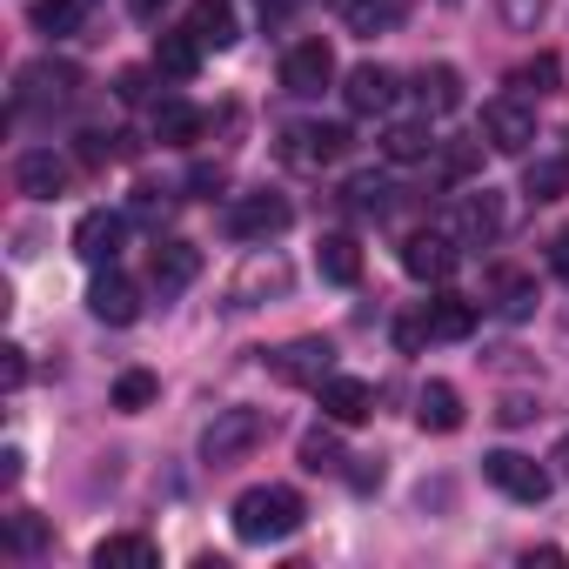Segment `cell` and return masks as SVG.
Wrapping results in <instances>:
<instances>
[{"label":"cell","mask_w":569,"mask_h":569,"mask_svg":"<svg viewBox=\"0 0 569 569\" xmlns=\"http://www.w3.org/2000/svg\"><path fill=\"white\" fill-rule=\"evenodd\" d=\"M342 21L349 34H389L402 21V0H342Z\"/></svg>","instance_id":"cell-28"},{"label":"cell","mask_w":569,"mask_h":569,"mask_svg":"<svg viewBox=\"0 0 569 569\" xmlns=\"http://www.w3.org/2000/svg\"><path fill=\"white\" fill-rule=\"evenodd\" d=\"M121 101H148V74H141V68L121 74Z\"/></svg>","instance_id":"cell-41"},{"label":"cell","mask_w":569,"mask_h":569,"mask_svg":"<svg viewBox=\"0 0 569 569\" xmlns=\"http://www.w3.org/2000/svg\"><path fill=\"white\" fill-rule=\"evenodd\" d=\"M154 68H161L168 81H194V68H201V41H194L188 28L161 34V48H154Z\"/></svg>","instance_id":"cell-25"},{"label":"cell","mask_w":569,"mask_h":569,"mask_svg":"<svg viewBox=\"0 0 569 569\" xmlns=\"http://www.w3.org/2000/svg\"><path fill=\"white\" fill-rule=\"evenodd\" d=\"M482 476H489L509 502H542V496H549V469H542L536 456H516V449L482 456Z\"/></svg>","instance_id":"cell-6"},{"label":"cell","mask_w":569,"mask_h":569,"mask_svg":"<svg viewBox=\"0 0 569 569\" xmlns=\"http://www.w3.org/2000/svg\"><path fill=\"white\" fill-rule=\"evenodd\" d=\"M396 342H402V349H422V342H429V322H422V316H416V322H402V329H396Z\"/></svg>","instance_id":"cell-42"},{"label":"cell","mask_w":569,"mask_h":569,"mask_svg":"<svg viewBox=\"0 0 569 569\" xmlns=\"http://www.w3.org/2000/svg\"><path fill=\"white\" fill-rule=\"evenodd\" d=\"M281 289H289V261H281V254H254L241 268V281H234V302L248 309L254 296H281Z\"/></svg>","instance_id":"cell-20"},{"label":"cell","mask_w":569,"mask_h":569,"mask_svg":"<svg viewBox=\"0 0 569 569\" xmlns=\"http://www.w3.org/2000/svg\"><path fill=\"white\" fill-rule=\"evenodd\" d=\"M121 234H128V221H121V214H108V208H88V214L74 221V254H81V261H94V268H114V254H121Z\"/></svg>","instance_id":"cell-13"},{"label":"cell","mask_w":569,"mask_h":569,"mask_svg":"<svg viewBox=\"0 0 569 569\" xmlns=\"http://www.w3.org/2000/svg\"><path fill=\"white\" fill-rule=\"evenodd\" d=\"M88 309H94V322H108V329H128V322H141V289L128 274H94V289H88Z\"/></svg>","instance_id":"cell-12"},{"label":"cell","mask_w":569,"mask_h":569,"mask_svg":"<svg viewBox=\"0 0 569 569\" xmlns=\"http://www.w3.org/2000/svg\"><path fill=\"white\" fill-rule=\"evenodd\" d=\"M88 14V0H34V28L41 34H74Z\"/></svg>","instance_id":"cell-32"},{"label":"cell","mask_w":569,"mask_h":569,"mask_svg":"<svg viewBox=\"0 0 569 569\" xmlns=\"http://www.w3.org/2000/svg\"><path fill=\"white\" fill-rule=\"evenodd\" d=\"M316 396H322V416H329L336 429H356V422H369V409H376V389H369L362 376H329Z\"/></svg>","instance_id":"cell-14"},{"label":"cell","mask_w":569,"mask_h":569,"mask_svg":"<svg viewBox=\"0 0 569 569\" xmlns=\"http://www.w3.org/2000/svg\"><path fill=\"white\" fill-rule=\"evenodd\" d=\"M402 268H409L416 281H449V274L462 268V241H456V234L422 228V234H409V241H402Z\"/></svg>","instance_id":"cell-8"},{"label":"cell","mask_w":569,"mask_h":569,"mask_svg":"<svg viewBox=\"0 0 569 569\" xmlns=\"http://www.w3.org/2000/svg\"><path fill=\"white\" fill-rule=\"evenodd\" d=\"M549 462H556V476H562V482H569V436H562V442H556V456H549Z\"/></svg>","instance_id":"cell-47"},{"label":"cell","mask_w":569,"mask_h":569,"mask_svg":"<svg viewBox=\"0 0 569 569\" xmlns=\"http://www.w3.org/2000/svg\"><path fill=\"white\" fill-rule=\"evenodd\" d=\"M154 396H161V382H154L148 369H128V376H114V409L141 416V409H154Z\"/></svg>","instance_id":"cell-30"},{"label":"cell","mask_w":569,"mask_h":569,"mask_svg":"<svg viewBox=\"0 0 569 569\" xmlns=\"http://www.w3.org/2000/svg\"><path fill=\"white\" fill-rule=\"evenodd\" d=\"M81 161H88V168H101V161H108V148H101V134H81Z\"/></svg>","instance_id":"cell-45"},{"label":"cell","mask_w":569,"mask_h":569,"mask_svg":"<svg viewBox=\"0 0 569 569\" xmlns=\"http://www.w3.org/2000/svg\"><path fill=\"white\" fill-rule=\"evenodd\" d=\"M268 369H274V382H289V389H322V382L336 376V342L302 336V342H289V349H274Z\"/></svg>","instance_id":"cell-4"},{"label":"cell","mask_w":569,"mask_h":569,"mask_svg":"<svg viewBox=\"0 0 569 569\" xmlns=\"http://www.w3.org/2000/svg\"><path fill=\"white\" fill-rule=\"evenodd\" d=\"M549 268H556V274H562V281H569V228H562V234H556V241H549Z\"/></svg>","instance_id":"cell-43"},{"label":"cell","mask_w":569,"mask_h":569,"mask_svg":"<svg viewBox=\"0 0 569 569\" xmlns=\"http://www.w3.org/2000/svg\"><path fill=\"white\" fill-rule=\"evenodd\" d=\"M201 274V248L194 241H154V261H148V281L161 296H181L188 281Z\"/></svg>","instance_id":"cell-15"},{"label":"cell","mask_w":569,"mask_h":569,"mask_svg":"<svg viewBox=\"0 0 569 569\" xmlns=\"http://www.w3.org/2000/svg\"><path fill=\"white\" fill-rule=\"evenodd\" d=\"M228 516H234L241 542H281V536L302 529V496L281 489V482H261V489H241Z\"/></svg>","instance_id":"cell-1"},{"label":"cell","mask_w":569,"mask_h":569,"mask_svg":"<svg viewBox=\"0 0 569 569\" xmlns=\"http://www.w3.org/2000/svg\"><path fill=\"white\" fill-rule=\"evenodd\" d=\"M502 221H509V214H502V194H496V188H469V194L456 201V241H462V248H489V241L502 234Z\"/></svg>","instance_id":"cell-10"},{"label":"cell","mask_w":569,"mask_h":569,"mask_svg":"<svg viewBox=\"0 0 569 569\" xmlns=\"http://www.w3.org/2000/svg\"><path fill=\"white\" fill-rule=\"evenodd\" d=\"M422 322H429V342H462L476 329V302L469 296H436L422 309Z\"/></svg>","instance_id":"cell-18"},{"label":"cell","mask_w":569,"mask_h":569,"mask_svg":"<svg viewBox=\"0 0 569 569\" xmlns=\"http://www.w3.org/2000/svg\"><path fill=\"white\" fill-rule=\"evenodd\" d=\"M289 154L296 168H329V161H342L349 154V128H336V121H309V128H289Z\"/></svg>","instance_id":"cell-11"},{"label":"cell","mask_w":569,"mask_h":569,"mask_svg":"<svg viewBox=\"0 0 569 569\" xmlns=\"http://www.w3.org/2000/svg\"><path fill=\"white\" fill-rule=\"evenodd\" d=\"M529 416H542L536 396H502V402H496V422H502V429H522Z\"/></svg>","instance_id":"cell-37"},{"label":"cell","mask_w":569,"mask_h":569,"mask_svg":"<svg viewBox=\"0 0 569 569\" xmlns=\"http://www.w3.org/2000/svg\"><path fill=\"white\" fill-rule=\"evenodd\" d=\"M154 562H161V549L148 536H108V542H94V569H154Z\"/></svg>","instance_id":"cell-23"},{"label":"cell","mask_w":569,"mask_h":569,"mask_svg":"<svg viewBox=\"0 0 569 569\" xmlns=\"http://www.w3.org/2000/svg\"><path fill=\"white\" fill-rule=\"evenodd\" d=\"M509 88H516L522 101H542V94H556V88H562V61H556V54H536V61H522V68L509 74Z\"/></svg>","instance_id":"cell-29"},{"label":"cell","mask_w":569,"mask_h":569,"mask_svg":"<svg viewBox=\"0 0 569 569\" xmlns=\"http://www.w3.org/2000/svg\"><path fill=\"white\" fill-rule=\"evenodd\" d=\"M21 469H28L21 449H0V482H21Z\"/></svg>","instance_id":"cell-44"},{"label":"cell","mask_w":569,"mask_h":569,"mask_svg":"<svg viewBox=\"0 0 569 569\" xmlns=\"http://www.w3.org/2000/svg\"><path fill=\"white\" fill-rule=\"evenodd\" d=\"M482 141H489L496 154H529V141H536V108H529L522 94L489 101V108H482Z\"/></svg>","instance_id":"cell-5"},{"label":"cell","mask_w":569,"mask_h":569,"mask_svg":"<svg viewBox=\"0 0 569 569\" xmlns=\"http://www.w3.org/2000/svg\"><path fill=\"white\" fill-rule=\"evenodd\" d=\"M188 34H194L201 48H234V0H194Z\"/></svg>","instance_id":"cell-24"},{"label":"cell","mask_w":569,"mask_h":569,"mask_svg":"<svg viewBox=\"0 0 569 569\" xmlns=\"http://www.w3.org/2000/svg\"><path fill=\"white\" fill-rule=\"evenodd\" d=\"M349 208H362V214H389V208H396V188H389L382 174H356V181H349Z\"/></svg>","instance_id":"cell-33"},{"label":"cell","mask_w":569,"mask_h":569,"mask_svg":"<svg viewBox=\"0 0 569 569\" xmlns=\"http://www.w3.org/2000/svg\"><path fill=\"white\" fill-rule=\"evenodd\" d=\"M154 141H168V148L201 141V108H188V101H161V108H154Z\"/></svg>","instance_id":"cell-26"},{"label":"cell","mask_w":569,"mask_h":569,"mask_svg":"<svg viewBox=\"0 0 569 569\" xmlns=\"http://www.w3.org/2000/svg\"><path fill=\"white\" fill-rule=\"evenodd\" d=\"M302 469H309V476H336V469H342L336 429H309V436H302Z\"/></svg>","instance_id":"cell-31"},{"label":"cell","mask_w":569,"mask_h":569,"mask_svg":"<svg viewBox=\"0 0 569 569\" xmlns=\"http://www.w3.org/2000/svg\"><path fill=\"white\" fill-rule=\"evenodd\" d=\"M128 8H134V14H141V21H154V14H161V8H168V0H128Z\"/></svg>","instance_id":"cell-46"},{"label":"cell","mask_w":569,"mask_h":569,"mask_svg":"<svg viewBox=\"0 0 569 569\" xmlns=\"http://www.w3.org/2000/svg\"><path fill=\"white\" fill-rule=\"evenodd\" d=\"M188 188H194V194H221V188H228V168H208V161H201V168L188 174Z\"/></svg>","instance_id":"cell-39"},{"label":"cell","mask_w":569,"mask_h":569,"mask_svg":"<svg viewBox=\"0 0 569 569\" xmlns=\"http://www.w3.org/2000/svg\"><path fill=\"white\" fill-rule=\"evenodd\" d=\"M416 422H422L429 436H456V429H462V396H456L449 382H422V396H416Z\"/></svg>","instance_id":"cell-17"},{"label":"cell","mask_w":569,"mask_h":569,"mask_svg":"<svg viewBox=\"0 0 569 569\" xmlns=\"http://www.w3.org/2000/svg\"><path fill=\"white\" fill-rule=\"evenodd\" d=\"M496 14H502L509 34H536L549 21V0H496Z\"/></svg>","instance_id":"cell-34"},{"label":"cell","mask_w":569,"mask_h":569,"mask_svg":"<svg viewBox=\"0 0 569 569\" xmlns=\"http://www.w3.org/2000/svg\"><path fill=\"white\" fill-rule=\"evenodd\" d=\"M476 161H482V154H476L469 141H456V148H442V174H449V181H469V174H476Z\"/></svg>","instance_id":"cell-36"},{"label":"cell","mask_w":569,"mask_h":569,"mask_svg":"<svg viewBox=\"0 0 569 569\" xmlns=\"http://www.w3.org/2000/svg\"><path fill=\"white\" fill-rule=\"evenodd\" d=\"M41 542H48L41 516H28V509H21V516H14V549H41Z\"/></svg>","instance_id":"cell-38"},{"label":"cell","mask_w":569,"mask_h":569,"mask_svg":"<svg viewBox=\"0 0 569 569\" xmlns=\"http://www.w3.org/2000/svg\"><path fill=\"white\" fill-rule=\"evenodd\" d=\"M289 221H296V208L274 188H248V194L228 201V234L234 241H274V234H289Z\"/></svg>","instance_id":"cell-3"},{"label":"cell","mask_w":569,"mask_h":569,"mask_svg":"<svg viewBox=\"0 0 569 569\" xmlns=\"http://www.w3.org/2000/svg\"><path fill=\"white\" fill-rule=\"evenodd\" d=\"M68 181H74V168H68V154H54V148H28V154L14 161V188H21L28 201H54V194H68Z\"/></svg>","instance_id":"cell-9"},{"label":"cell","mask_w":569,"mask_h":569,"mask_svg":"<svg viewBox=\"0 0 569 569\" xmlns=\"http://www.w3.org/2000/svg\"><path fill=\"white\" fill-rule=\"evenodd\" d=\"M316 268H322V281H336V289L362 281V248H356V234H322V248H316Z\"/></svg>","instance_id":"cell-19"},{"label":"cell","mask_w":569,"mask_h":569,"mask_svg":"<svg viewBox=\"0 0 569 569\" xmlns=\"http://www.w3.org/2000/svg\"><path fill=\"white\" fill-rule=\"evenodd\" d=\"M342 101H349V114H382V108L396 101V74H389V68H376V61H362V68H349Z\"/></svg>","instance_id":"cell-16"},{"label":"cell","mask_w":569,"mask_h":569,"mask_svg":"<svg viewBox=\"0 0 569 569\" xmlns=\"http://www.w3.org/2000/svg\"><path fill=\"white\" fill-rule=\"evenodd\" d=\"M496 309H502L509 322H522V316L536 309V281H529V274H509V281H502V302H496Z\"/></svg>","instance_id":"cell-35"},{"label":"cell","mask_w":569,"mask_h":569,"mask_svg":"<svg viewBox=\"0 0 569 569\" xmlns=\"http://www.w3.org/2000/svg\"><path fill=\"white\" fill-rule=\"evenodd\" d=\"M329 81H336V48H329L322 34H316V41H296L289 54H281V88H289V94L309 101V94H322Z\"/></svg>","instance_id":"cell-7"},{"label":"cell","mask_w":569,"mask_h":569,"mask_svg":"<svg viewBox=\"0 0 569 569\" xmlns=\"http://www.w3.org/2000/svg\"><path fill=\"white\" fill-rule=\"evenodd\" d=\"M522 194H529V201H562V194H569V161H562V154L529 161V168H522Z\"/></svg>","instance_id":"cell-27"},{"label":"cell","mask_w":569,"mask_h":569,"mask_svg":"<svg viewBox=\"0 0 569 569\" xmlns=\"http://www.w3.org/2000/svg\"><path fill=\"white\" fill-rule=\"evenodd\" d=\"M261 436H268V416L261 409H214V422L201 429V462L208 469H228L248 449H261Z\"/></svg>","instance_id":"cell-2"},{"label":"cell","mask_w":569,"mask_h":569,"mask_svg":"<svg viewBox=\"0 0 569 569\" xmlns=\"http://www.w3.org/2000/svg\"><path fill=\"white\" fill-rule=\"evenodd\" d=\"M429 154H436L429 121H396V128L382 134V161H396V168H416V161H429Z\"/></svg>","instance_id":"cell-22"},{"label":"cell","mask_w":569,"mask_h":569,"mask_svg":"<svg viewBox=\"0 0 569 569\" xmlns=\"http://www.w3.org/2000/svg\"><path fill=\"white\" fill-rule=\"evenodd\" d=\"M8 362H0V376H8V389H21L28 382V349H0Z\"/></svg>","instance_id":"cell-40"},{"label":"cell","mask_w":569,"mask_h":569,"mask_svg":"<svg viewBox=\"0 0 569 569\" xmlns=\"http://www.w3.org/2000/svg\"><path fill=\"white\" fill-rule=\"evenodd\" d=\"M416 101H422V114H456V108H462V74L442 68V61L422 68V74H416Z\"/></svg>","instance_id":"cell-21"}]
</instances>
